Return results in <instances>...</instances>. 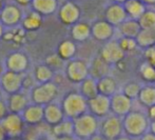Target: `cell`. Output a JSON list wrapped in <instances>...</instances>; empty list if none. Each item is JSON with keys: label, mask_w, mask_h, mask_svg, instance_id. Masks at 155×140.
Instances as JSON below:
<instances>
[{"label": "cell", "mask_w": 155, "mask_h": 140, "mask_svg": "<svg viewBox=\"0 0 155 140\" xmlns=\"http://www.w3.org/2000/svg\"><path fill=\"white\" fill-rule=\"evenodd\" d=\"M29 67V59L25 54L21 52H14L5 59V67L8 71L25 74Z\"/></svg>", "instance_id": "cell-16"}, {"label": "cell", "mask_w": 155, "mask_h": 140, "mask_svg": "<svg viewBox=\"0 0 155 140\" xmlns=\"http://www.w3.org/2000/svg\"><path fill=\"white\" fill-rule=\"evenodd\" d=\"M88 110L97 118H104L111 114V97L98 94L88 100Z\"/></svg>", "instance_id": "cell-12"}, {"label": "cell", "mask_w": 155, "mask_h": 140, "mask_svg": "<svg viewBox=\"0 0 155 140\" xmlns=\"http://www.w3.org/2000/svg\"><path fill=\"white\" fill-rule=\"evenodd\" d=\"M45 64H47L48 67H51L54 72L59 71V70H61L62 67H65L64 60H63L57 53L48 56L47 58H45Z\"/></svg>", "instance_id": "cell-37"}, {"label": "cell", "mask_w": 155, "mask_h": 140, "mask_svg": "<svg viewBox=\"0 0 155 140\" xmlns=\"http://www.w3.org/2000/svg\"><path fill=\"white\" fill-rule=\"evenodd\" d=\"M29 104L30 103L28 97L20 92L11 94L8 98V101H6L8 112L17 114H22V112L28 108Z\"/></svg>", "instance_id": "cell-19"}, {"label": "cell", "mask_w": 155, "mask_h": 140, "mask_svg": "<svg viewBox=\"0 0 155 140\" xmlns=\"http://www.w3.org/2000/svg\"><path fill=\"white\" fill-rule=\"evenodd\" d=\"M8 113L10 112H8V109L6 103L3 101V100L0 99V122L4 119V117H5Z\"/></svg>", "instance_id": "cell-39"}, {"label": "cell", "mask_w": 155, "mask_h": 140, "mask_svg": "<svg viewBox=\"0 0 155 140\" xmlns=\"http://www.w3.org/2000/svg\"><path fill=\"white\" fill-rule=\"evenodd\" d=\"M115 31H116V28L111 24L110 22H108L106 19H98L91 24L92 38L99 42L104 43L113 40Z\"/></svg>", "instance_id": "cell-8"}, {"label": "cell", "mask_w": 155, "mask_h": 140, "mask_svg": "<svg viewBox=\"0 0 155 140\" xmlns=\"http://www.w3.org/2000/svg\"><path fill=\"white\" fill-rule=\"evenodd\" d=\"M61 108L65 118L72 120L89 112L88 100L79 92H69L65 94L64 97L62 98Z\"/></svg>", "instance_id": "cell-2"}, {"label": "cell", "mask_w": 155, "mask_h": 140, "mask_svg": "<svg viewBox=\"0 0 155 140\" xmlns=\"http://www.w3.org/2000/svg\"><path fill=\"white\" fill-rule=\"evenodd\" d=\"M23 78H25V74L6 70L0 77L2 90L8 95L20 92V90L23 87Z\"/></svg>", "instance_id": "cell-9"}, {"label": "cell", "mask_w": 155, "mask_h": 140, "mask_svg": "<svg viewBox=\"0 0 155 140\" xmlns=\"http://www.w3.org/2000/svg\"><path fill=\"white\" fill-rule=\"evenodd\" d=\"M74 135L80 140H88L99 132V121L96 116L90 112L82 114L73 120Z\"/></svg>", "instance_id": "cell-3"}, {"label": "cell", "mask_w": 155, "mask_h": 140, "mask_svg": "<svg viewBox=\"0 0 155 140\" xmlns=\"http://www.w3.org/2000/svg\"><path fill=\"white\" fill-rule=\"evenodd\" d=\"M4 73V71H3V67H2V64L0 63V77L2 76V74Z\"/></svg>", "instance_id": "cell-51"}, {"label": "cell", "mask_w": 155, "mask_h": 140, "mask_svg": "<svg viewBox=\"0 0 155 140\" xmlns=\"http://www.w3.org/2000/svg\"><path fill=\"white\" fill-rule=\"evenodd\" d=\"M88 140H107V139L104 138V137L102 136V135L100 134L99 132H98V133H96L95 135H93L91 138H89Z\"/></svg>", "instance_id": "cell-43"}, {"label": "cell", "mask_w": 155, "mask_h": 140, "mask_svg": "<svg viewBox=\"0 0 155 140\" xmlns=\"http://www.w3.org/2000/svg\"><path fill=\"white\" fill-rule=\"evenodd\" d=\"M56 140H80L79 138L75 136V135H69V136H63V137H58Z\"/></svg>", "instance_id": "cell-42"}, {"label": "cell", "mask_w": 155, "mask_h": 140, "mask_svg": "<svg viewBox=\"0 0 155 140\" xmlns=\"http://www.w3.org/2000/svg\"><path fill=\"white\" fill-rule=\"evenodd\" d=\"M3 27H4V25L0 22V39H1L2 37H3V35H4V28Z\"/></svg>", "instance_id": "cell-49"}, {"label": "cell", "mask_w": 155, "mask_h": 140, "mask_svg": "<svg viewBox=\"0 0 155 140\" xmlns=\"http://www.w3.org/2000/svg\"><path fill=\"white\" fill-rule=\"evenodd\" d=\"M70 35L72 40H74L75 42H84L90 37H92L91 25L84 21H78L71 27Z\"/></svg>", "instance_id": "cell-20"}, {"label": "cell", "mask_w": 155, "mask_h": 140, "mask_svg": "<svg viewBox=\"0 0 155 140\" xmlns=\"http://www.w3.org/2000/svg\"><path fill=\"white\" fill-rule=\"evenodd\" d=\"M137 140H155V134H153V133L149 132L148 131L146 134H143L141 137H139Z\"/></svg>", "instance_id": "cell-41"}, {"label": "cell", "mask_w": 155, "mask_h": 140, "mask_svg": "<svg viewBox=\"0 0 155 140\" xmlns=\"http://www.w3.org/2000/svg\"><path fill=\"white\" fill-rule=\"evenodd\" d=\"M21 115L25 123L36 125L45 120V106L36 103L29 104Z\"/></svg>", "instance_id": "cell-17"}, {"label": "cell", "mask_w": 155, "mask_h": 140, "mask_svg": "<svg viewBox=\"0 0 155 140\" xmlns=\"http://www.w3.org/2000/svg\"><path fill=\"white\" fill-rule=\"evenodd\" d=\"M114 140H136V139L132 138V137L128 136V135H126V134H123V135H120V136L117 137V138L114 139Z\"/></svg>", "instance_id": "cell-46"}, {"label": "cell", "mask_w": 155, "mask_h": 140, "mask_svg": "<svg viewBox=\"0 0 155 140\" xmlns=\"http://www.w3.org/2000/svg\"><path fill=\"white\" fill-rule=\"evenodd\" d=\"M64 118L65 116L61 108V104L51 102V103L45 106V121L47 124L54 126L59 123L60 121H62Z\"/></svg>", "instance_id": "cell-18"}, {"label": "cell", "mask_w": 155, "mask_h": 140, "mask_svg": "<svg viewBox=\"0 0 155 140\" xmlns=\"http://www.w3.org/2000/svg\"><path fill=\"white\" fill-rule=\"evenodd\" d=\"M58 94H59L58 85L54 81L38 83L31 90V99L33 103L45 106L55 101Z\"/></svg>", "instance_id": "cell-4"}, {"label": "cell", "mask_w": 155, "mask_h": 140, "mask_svg": "<svg viewBox=\"0 0 155 140\" xmlns=\"http://www.w3.org/2000/svg\"><path fill=\"white\" fill-rule=\"evenodd\" d=\"M132 104L133 100L119 91L111 97V113L123 118L132 111Z\"/></svg>", "instance_id": "cell-14"}, {"label": "cell", "mask_w": 155, "mask_h": 140, "mask_svg": "<svg viewBox=\"0 0 155 140\" xmlns=\"http://www.w3.org/2000/svg\"><path fill=\"white\" fill-rule=\"evenodd\" d=\"M124 8L127 12L128 18L135 20H138L147 11V5L141 0H128L124 3Z\"/></svg>", "instance_id": "cell-23"}, {"label": "cell", "mask_w": 155, "mask_h": 140, "mask_svg": "<svg viewBox=\"0 0 155 140\" xmlns=\"http://www.w3.org/2000/svg\"><path fill=\"white\" fill-rule=\"evenodd\" d=\"M149 132L155 134V120L154 121H150V126H149Z\"/></svg>", "instance_id": "cell-48"}, {"label": "cell", "mask_w": 155, "mask_h": 140, "mask_svg": "<svg viewBox=\"0 0 155 140\" xmlns=\"http://www.w3.org/2000/svg\"><path fill=\"white\" fill-rule=\"evenodd\" d=\"M77 52L76 43L72 39H65L61 41L57 47V54L59 55L64 61H69L74 59Z\"/></svg>", "instance_id": "cell-28"}, {"label": "cell", "mask_w": 155, "mask_h": 140, "mask_svg": "<svg viewBox=\"0 0 155 140\" xmlns=\"http://www.w3.org/2000/svg\"><path fill=\"white\" fill-rule=\"evenodd\" d=\"M33 10L41 15H51L57 11L58 0H32Z\"/></svg>", "instance_id": "cell-27"}, {"label": "cell", "mask_w": 155, "mask_h": 140, "mask_svg": "<svg viewBox=\"0 0 155 140\" xmlns=\"http://www.w3.org/2000/svg\"><path fill=\"white\" fill-rule=\"evenodd\" d=\"M146 114H147V116H148V118H149L150 121H154L155 120V104L152 106H150V108H148Z\"/></svg>", "instance_id": "cell-40"}, {"label": "cell", "mask_w": 155, "mask_h": 140, "mask_svg": "<svg viewBox=\"0 0 155 140\" xmlns=\"http://www.w3.org/2000/svg\"><path fill=\"white\" fill-rule=\"evenodd\" d=\"M64 74L69 81L79 84L90 76L89 63L80 58H74L72 60H69L64 67Z\"/></svg>", "instance_id": "cell-5"}, {"label": "cell", "mask_w": 155, "mask_h": 140, "mask_svg": "<svg viewBox=\"0 0 155 140\" xmlns=\"http://www.w3.org/2000/svg\"><path fill=\"white\" fill-rule=\"evenodd\" d=\"M33 75H34L36 82H38V83H47V82L53 81L55 73H54V71L51 67H48L45 63V64L37 65L35 67Z\"/></svg>", "instance_id": "cell-30"}, {"label": "cell", "mask_w": 155, "mask_h": 140, "mask_svg": "<svg viewBox=\"0 0 155 140\" xmlns=\"http://www.w3.org/2000/svg\"><path fill=\"white\" fill-rule=\"evenodd\" d=\"M8 140H15L14 138H11V139H8Z\"/></svg>", "instance_id": "cell-54"}, {"label": "cell", "mask_w": 155, "mask_h": 140, "mask_svg": "<svg viewBox=\"0 0 155 140\" xmlns=\"http://www.w3.org/2000/svg\"><path fill=\"white\" fill-rule=\"evenodd\" d=\"M99 133L107 140H114L124 134L123 118L111 113L99 122Z\"/></svg>", "instance_id": "cell-6"}, {"label": "cell", "mask_w": 155, "mask_h": 140, "mask_svg": "<svg viewBox=\"0 0 155 140\" xmlns=\"http://www.w3.org/2000/svg\"><path fill=\"white\" fill-rule=\"evenodd\" d=\"M111 65L107 63L99 55L94 57L89 64V70H90V76H92L95 79H100L104 76L109 75V72L111 70Z\"/></svg>", "instance_id": "cell-21"}, {"label": "cell", "mask_w": 155, "mask_h": 140, "mask_svg": "<svg viewBox=\"0 0 155 140\" xmlns=\"http://www.w3.org/2000/svg\"><path fill=\"white\" fill-rule=\"evenodd\" d=\"M147 6H154L155 5V0H141Z\"/></svg>", "instance_id": "cell-47"}, {"label": "cell", "mask_w": 155, "mask_h": 140, "mask_svg": "<svg viewBox=\"0 0 155 140\" xmlns=\"http://www.w3.org/2000/svg\"><path fill=\"white\" fill-rule=\"evenodd\" d=\"M22 21V13L15 4H8L0 12V22L8 28H14Z\"/></svg>", "instance_id": "cell-15"}, {"label": "cell", "mask_w": 155, "mask_h": 140, "mask_svg": "<svg viewBox=\"0 0 155 140\" xmlns=\"http://www.w3.org/2000/svg\"><path fill=\"white\" fill-rule=\"evenodd\" d=\"M3 0H0V12L2 11V8H3Z\"/></svg>", "instance_id": "cell-52"}, {"label": "cell", "mask_w": 155, "mask_h": 140, "mask_svg": "<svg viewBox=\"0 0 155 140\" xmlns=\"http://www.w3.org/2000/svg\"><path fill=\"white\" fill-rule=\"evenodd\" d=\"M81 16V10L79 5L73 1H65L58 8V18L64 25L72 27L78 22Z\"/></svg>", "instance_id": "cell-11"}, {"label": "cell", "mask_w": 155, "mask_h": 140, "mask_svg": "<svg viewBox=\"0 0 155 140\" xmlns=\"http://www.w3.org/2000/svg\"><path fill=\"white\" fill-rule=\"evenodd\" d=\"M124 134L138 139L149 131L150 120L147 114L140 111H131L123 117Z\"/></svg>", "instance_id": "cell-1"}, {"label": "cell", "mask_w": 155, "mask_h": 140, "mask_svg": "<svg viewBox=\"0 0 155 140\" xmlns=\"http://www.w3.org/2000/svg\"><path fill=\"white\" fill-rule=\"evenodd\" d=\"M104 19H106L115 28L120 25L124 20L128 19L124 4L117 2H111L110 4H108L104 11Z\"/></svg>", "instance_id": "cell-13"}, {"label": "cell", "mask_w": 155, "mask_h": 140, "mask_svg": "<svg viewBox=\"0 0 155 140\" xmlns=\"http://www.w3.org/2000/svg\"><path fill=\"white\" fill-rule=\"evenodd\" d=\"M79 92L87 100H90L92 98L96 97L99 94L98 92V85H97V79L93 78L92 76L87 77L84 81L79 83Z\"/></svg>", "instance_id": "cell-25"}, {"label": "cell", "mask_w": 155, "mask_h": 140, "mask_svg": "<svg viewBox=\"0 0 155 140\" xmlns=\"http://www.w3.org/2000/svg\"><path fill=\"white\" fill-rule=\"evenodd\" d=\"M52 134L55 136V138L69 136V135H74L73 120L69 119V118H64L59 123L52 126Z\"/></svg>", "instance_id": "cell-31"}, {"label": "cell", "mask_w": 155, "mask_h": 140, "mask_svg": "<svg viewBox=\"0 0 155 140\" xmlns=\"http://www.w3.org/2000/svg\"><path fill=\"white\" fill-rule=\"evenodd\" d=\"M98 55L112 67L123 62L127 54L121 50L118 41L113 39L108 42H104V44L100 47Z\"/></svg>", "instance_id": "cell-7"}, {"label": "cell", "mask_w": 155, "mask_h": 140, "mask_svg": "<svg viewBox=\"0 0 155 140\" xmlns=\"http://www.w3.org/2000/svg\"><path fill=\"white\" fill-rule=\"evenodd\" d=\"M138 102L146 109L155 104V83H147L143 85L137 98Z\"/></svg>", "instance_id": "cell-26"}, {"label": "cell", "mask_w": 155, "mask_h": 140, "mask_svg": "<svg viewBox=\"0 0 155 140\" xmlns=\"http://www.w3.org/2000/svg\"><path fill=\"white\" fill-rule=\"evenodd\" d=\"M143 58L147 63L155 67V47H149L143 51Z\"/></svg>", "instance_id": "cell-38"}, {"label": "cell", "mask_w": 155, "mask_h": 140, "mask_svg": "<svg viewBox=\"0 0 155 140\" xmlns=\"http://www.w3.org/2000/svg\"><path fill=\"white\" fill-rule=\"evenodd\" d=\"M2 91H3V90H2V86H1V83H0V95H1V93H2Z\"/></svg>", "instance_id": "cell-53"}, {"label": "cell", "mask_w": 155, "mask_h": 140, "mask_svg": "<svg viewBox=\"0 0 155 140\" xmlns=\"http://www.w3.org/2000/svg\"><path fill=\"white\" fill-rule=\"evenodd\" d=\"M0 123L5 131L6 136L10 138H16L22 133L25 122L21 114L10 112Z\"/></svg>", "instance_id": "cell-10"}, {"label": "cell", "mask_w": 155, "mask_h": 140, "mask_svg": "<svg viewBox=\"0 0 155 140\" xmlns=\"http://www.w3.org/2000/svg\"><path fill=\"white\" fill-rule=\"evenodd\" d=\"M98 92L99 94L108 97H112L114 94H116L118 91V82L115 79V77L111 76L110 74L104 77L100 78L97 80Z\"/></svg>", "instance_id": "cell-22"}, {"label": "cell", "mask_w": 155, "mask_h": 140, "mask_svg": "<svg viewBox=\"0 0 155 140\" xmlns=\"http://www.w3.org/2000/svg\"><path fill=\"white\" fill-rule=\"evenodd\" d=\"M136 42L139 49H143V51L149 47H155V31L141 28L138 36L136 37Z\"/></svg>", "instance_id": "cell-32"}, {"label": "cell", "mask_w": 155, "mask_h": 140, "mask_svg": "<svg viewBox=\"0 0 155 140\" xmlns=\"http://www.w3.org/2000/svg\"><path fill=\"white\" fill-rule=\"evenodd\" d=\"M139 74L147 83H155V67L146 61L139 67Z\"/></svg>", "instance_id": "cell-35"}, {"label": "cell", "mask_w": 155, "mask_h": 140, "mask_svg": "<svg viewBox=\"0 0 155 140\" xmlns=\"http://www.w3.org/2000/svg\"><path fill=\"white\" fill-rule=\"evenodd\" d=\"M139 25L143 30L155 31V10L147 8L143 15L138 19Z\"/></svg>", "instance_id": "cell-33"}, {"label": "cell", "mask_w": 155, "mask_h": 140, "mask_svg": "<svg viewBox=\"0 0 155 140\" xmlns=\"http://www.w3.org/2000/svg\"><path fill=\"white\" fill-rule=\"evenodd\" d=\"M141 87H143V85L138 83L137 81H129L123 85L120 92H123L124 95L128 96L130 99L136 100L139 96Z\"/></svg>", "instance_id": "cell-34"}, {"label": "cell", "mask_w": 155, "mask_h": 140, "mask_svg": "<svg viewBox=\"0 0 155 140\" xmlns=\"http://www.w3.org/2000/svg\"><path fill=\"white\" fill-rule=\"evenodd\" d=\"M14 1L16 2V3L20 4V5H23V6L29 5V4L32 3V0H14Z\"/></svg>", "instance_id": "cell-44"}, {"label": "cell", "mask_w": 155, "mask_h": 140, "mask_svg": "<svg viewBox=\"0 0 155 140\" xmlns=\"http://www.w3.org/2000/svg\"><path fill=\"white\" fill-rule=\"evenodd\" d=\"M22 28L25 31H36L42 24V15L36 11H31L29 14H27L23 17Z\"/></svg>", "instance_id": "cell-29"}, {"label": "cell", "mask_w": 155, "mask_h": 140, "mask_svg": "<svg viewBox=\"0 0 155 140\" xmlns=\"http://www.w3.org/2000/svg\"><path fill=\"white\" fill-rule=\"evenodd\" d=\"M119 45H120L121 50L126 54L132 53V52L136 51L138 49V45H137L136 39L135 38H130V37H123L120 36V38L117 39Z\"/></svg>", "instance_id": "cell-36"}, {"label": "cell", "mask_w": 155, "mask_h": 140, "mask_svg": "<svg viewBox=\"0 0 155 140\" xmlns=\"http://www.w3.org/2000/svg\"><path fill=\"white\" fill-rule=\"evenodd\" d=\"M116 28L118 30L120 36L130 37V38H135V39H136L139 32L141 31L138 20H135V19H131V18H128L127 20H124Z\"/></svg>", "instance_id": "cell-24"}, {"label": "cell", "mask_w": 155, "mask_h": 140, "mask_svg": "<svg viewBox=\"0 0 155 140\" xmlns=\"http://www.w3.org/2000/svg\"><path fill=\"white\" fill-rule=\"evenodd\" d=\"M112 2H117V3H121V4H124L126 1H128V0H111Z\"/></svg>", "instance_id": "cell-50"}, {"label": "cell", "mask_w": 155, "mask_h": 140, "mask_svg": "<svg viewBox=\"0 0 155 140\" xmlns=\"http://www.w3.org/2000/svg\"><path fill=\"white\" fill-rule=\"evenodd\" d=\"M6 133L5 131H4L3 126L1 125V123H0V140H6Z\"/></svg>", "instance_id": "cell-45"}]
</instances>
